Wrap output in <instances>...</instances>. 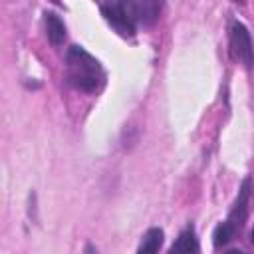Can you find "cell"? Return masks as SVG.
<instances>
[{
	"mask_svg": "<svg viewBox=\"0 0 254 254\" xmlns=\"http://www.w3.org/2000/svg\"><path fill=\"white\" fill-rule=\"evenodd\" d=\"M65 79L73 89L95 93L105 83L101 64L81 46H71L65 54Z\"/></svg>",
	"mask_w": 254,
	"mask_h": 254,
	"instance_id": "1",
	"label": "cell"
},
{
	"mask_svg": "<svg viewBox=\"0 0 254 254\" xmlns=\"http://www.w3.org/2000/svg\"><path fill=\"white\" fill-rule=\"evenodd\" d=\"M103 18L107 24L121 36V38H133L137 34V22L131 12L129 2H105L99 6Z\"/></svg>",
	"mask_w": 254,
	"mask_h": 254,
	"instance_id": "2",
	"label": "cell"
},
{
	"mask_svg": "<svg viewBox=\"0 0 254 254\" xmlns=\"http://www.w3.org/2000/svg\"><path fill=\"white\" fill-rule=\"evenodd\" d=\"M230 56L240 62L246 69L254 65V46L248 28L242 22H232L230 26Z\"/></svg>",
	"mask_w": 254,
	"mask_h": 254,
	"instance_id": "3",
	"label": "cell"
},
{
	"mask_svg": "<svg viewBox=\"0 0 254 254\" xmlns=\"http://www.w3.org/2000/svg\"><path fill=\"white\" fill-rule=\"evenodd\" d=\"M250 187H252V181L246 177L242 181V187L238 190V198L230 210V216H228V222L232 224L234 230H240L244 226V220H246V214H248V198H250Z\"/></svg>",
	"mask_w": 254,
	"mask_h": 254,
	"instance_id": "4",
	"label": "cell"
},
{
	"mask_svg": "<svg viewBox=\"0 0 254 254\" xmlns=\"http://www.w3.org/2000/svg\"><path fill=\"white\" fill-rule=\"evenodd\" d=\"M129 6L135 16V22L143 26L155 24L161 12V2H155V0H129Z\"/></svg>",
	"mask_w": 254,
	"mask_h": 254,
	"instance_id": "5",
	"label": "cell"
},
{
	"mask_svg": "<svg viewBox=\"0 0 254 254\" xmlns=\"http://www.w3.org/2000/svg\"><path fill=\"white\" fill-rule=\"evenodd\" d=\"M198 238L194 232V226H187L179 238L173 242V246L169 248V254H198Z\"/></svg>",
	"mask_w": 254,
	"mask_h": 254,
	"instance_id": "6",
	"label": "cell"
},
{
	"mask_svg": "<svg viewBox=\"0 0 254 254\" xmlns=\"http://www.w3.org/2000/svg\"><path fill=\"white\" fill-rule=\"evenodd\" d=\"M44 24H46V36L54 46H62L65 40V24L56 12H46L44 14Z\"/></svg>",
	"mask_w": 254,
	"mask_h": 254,
	"instance_id": "7",
	"label": "cell"
},
{
	"mask_svg": "<svg viewBox=\"0 0 254 254\" xmlns=\"http://www.w3.org/2000/svg\"><path fill=\"white\" fill-rule=\"evenodd\" d=\"M163 230L161 228H149L137 248V254H159V248L163 244Z\"/></svg>",
	"mask_w": 254,
	"mask_h": 254,
	"instance_id": "8",
	"label": "cell"
},
{
	"mask_svg": "<svg viewBox=\"0 0 254 254\" xmlns=\"http://www.w3.org/2000/svg\"><path fill=\"white\" fill-rule=\"evenodd\" d=\"M234 228H232V224L228 222V220H224V222H220L216 228H214V234H212V244L218 248V246H224L226 242H230L232 240V236H234Z\"/></svg>",
	"mask_w": 254,
	"mask_h": 254,
	"instance_id": "9",
	"label": "cell"
},
{
	"mask_svg": "<svg viewBox=\"0 0 254 254\" xmlns=\"http://www.w3.org/2000/svg\"><path fill=\"white\" fill-rule=\"evenodd\" d=\"M85 254H99V252H97V248H95V246L87 244V246H85Z\"/></svg>",
	"mask_w": 254,
	"mask_h": 254,
	"instance_id": "10",
	"label": "cell"
},
{
	"mask_svg": "<svg viewBox=\"0 0 254 254\" xmlns=\"http://www.w3.org/2000/svg\"><path fill=\"white\" fill-rule=\"evenodd\" d=\"M226 254H246V252H240V250H228Z\"/></svg>",
	"mask_w": 254,
	"mask_h": 254,
	"instance_id": "11",
	"label": "cell"
},
{
	"mask_svg": "<svg viewBox=\"0 0 254 254\" xmlns=\"http://www.w3.org/2000/svg\"><path fill=\"white\" fill-rule=\"evenodd\" d=\"M250 238H252V244H254V226H252V232H250Z\"/></svg>",
	"mask_w": 254,
	"mask_h": 254,
	"instance_id": "12",
	"label": "cell"
}]
</instances>
